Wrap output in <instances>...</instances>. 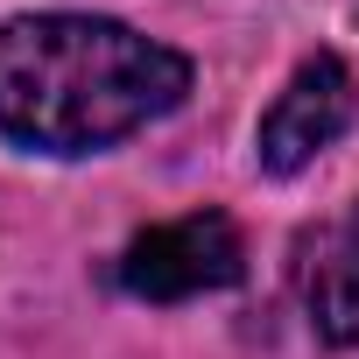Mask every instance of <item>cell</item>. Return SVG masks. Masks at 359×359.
Masks as SVG:
<instances>
[{
  "label": "cell",
  "mask_w": 359,
  "mask_h": 359,
  "mask_svg": "<svg viewBox=\"0 0 359 359\" xmlns=\"http://www.w3.org/2000/svg\"><path fill=\"white\" fill-rule=\"evenodd\" d=\"M191 92V57L106 15H15L0 29V134L36 155H92Z\"/></svg>",
  "instance_id": "1"
},
{
  "label": "cell",
  "mask_w": 359,
  "mask_h": 359,
  "mask_svg": "<svg viewBox=\"0 0 359 359\" xmlns=\"http://www.w3.org/2000/svg\"><path fill=\"white\" fill-rule=\"evenodd\" d=\"M240 268H247V247H240V226L226 212H191V219L148 226L120 254V282L141 303H184L205 289H233Z\"/></svg>",
  "instance_id": "2"
},
{
  "label": "cell",
  "mask_w": 359,
  "mask_h": 359,
  "mask_svg": "<svg viewBox=\"0 0 359 359\" xmlns=\"http://www.w3.org/2000/svg\"><path fill=\"white\" fill-rule=\"evenodd\" d=\"M359 120V78L345 71V57L317 50L296 64V78L275 92V106L261 113V134H254V155L268 176H296L303 162H317L345 127Z\"/></svg>",
  "instance_id": "3"
},
{
  "label": "cell",
  "mask_w": 359,
  "mask_h": 359,
  "mask_svg": "<svg viewBox=\"0 0 359 359\" xmlns=\"http://www.w3.org/2000/svg\"><path fill=\"white\" fill-rule=\"evenodd\" d=\"M303 296H310V324L317 338L331 345H359V261L324 247L310 268H303Z\"/></svg>",
  "instance_id": "4"
}]
</instances>
